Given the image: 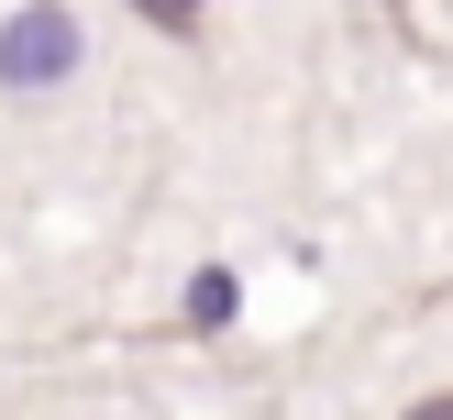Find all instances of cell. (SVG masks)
I'll return each instance as SVG.
<instances>
[{"label": "cell", "instance_id": "1", "mask_svg": "<svg viewBox=\"0 0 453 420\" xmlns=\"http://www.w3.org/2000/svg\"><path fill=\"white\" fill-rule=\"evenodd\" d=\"M78 78V11L66 0H22L12 22H0V88L12 100H34V88Z\"/></svg>", "mask_w": 453, "mask_h": 420}, {"label": "cell", "instance_id": "2", "mask_svg": "<svg viewBox=\"0 0 453 420\" xmlns=\"http://www.w3.org/2000/svg\"><path fill=\"white\" fill-rule=\"evenodd\" d=\"M243 309V287H233V265H199V287H188V332H221Z\"/></svg>", "mask_w": 453, "mask_h": 420}, {"label": "cell", "instance_id": "3", "mask_svg": "<svg viewBox=\"0 0 453 420\" xmlns=\"http://www.w3.org/2000/svg\"><path fill=\"white\" fill-rule=\"evenodd\" d=\"M133 11H144L166 44H199V34H211V0H133Z\"/></svg>", "mask_w": 453, "mask_h": 420}, {"label": "cell", "instance_id": "4", "mask_svg": "<svg viewBox=\"0 0 453 420\" xmlns=\"http://www.w3.org/2000/svg\"><path fill=\"white\" fill-rule=\"evenodd\" d=\"M398 420H453V387H432V398H420V409H398Z\"/></svg>", "mask_w": 453, "mask_h": 420}]
</instances>
